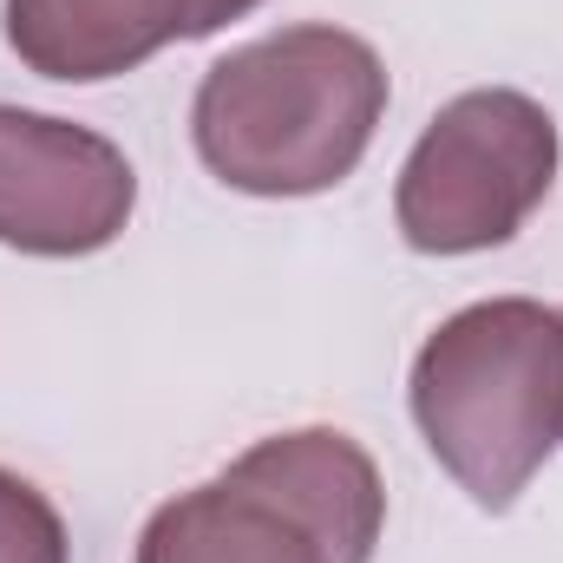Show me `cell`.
Returning a JSON list of instances; mask_svg holds the SVG:
<instances>
[{
  "mask_svg": "<svg viewBox=\"0 0 563 563\" xmlns=\"http://www.w3.org/2000/svg\"><path fill=\"white\" fill-rule=\"evenodd\" d=\"M387 112V66L361 33L282 26L236 46L197 86V157L250 197L334 190L374 144Z\"/></svg>",
  "mask_w": 563,
  "mask_h": 563,
  "instance_id": "cell-1",
  "label": "cell"
},
{
  "mask_svg": "<svg viewBox=\"0 0 563 563\" xmlns=\"http://www.w3.org/2000/svg\"><path fill=\"white\" fill-rule=\"evenodd\" d=\"M413 420L472 505L511 511L563 439V314L505 295L439 321L413 361Z\"/></svg>",
  "mask_w": 563,
  "mask_h": 563,
  "instance_id": "cell-2",
  "label": "cell"
},
{
  "mask_svg": "<svg viewBox=\"0 0 563 563\" xmlns=\"http://www.w3.org/2000/svg\"><path fill=\"white\" fill-rule=\"evenodd\" d=\"M380 525L387 492L374 459L334 426H301L157 505L139 563H374Z\"/></svg>",
  "mask_w": 563,
  "mask_h": 563,
  "instance_id": "cell-3",
  "label": "cell"
},
{
  "mask_svg": "<svg viewBox=\"0 0 563 563\" xmlns=\"http://www.w3.org/2000/svg\"><path fill=\"white\" fill-rule=\"evenodd\" d=\"M558 177V125L511 86L459 92L400 170V236L420 256H472L511 243Z\"/></svg>",
  "mask_w": 563,
  "mask_h": 563,
  "instance_id": "cell-4",
  "label": "cell"
},
{
  "mask_svg": "<svg viewBox=\"0 0 563 563\" xmlns=\"http://www.w3.org/2000/svg\"><path fill=\"white\" fill-rule=\"evenodd\" d=\"M139 177L86 125L0 106V243L20 256H92L132 223Z\"/></svg>",
  "mask_w": 563,
  "mask_h": 563,
  "instance_id": "cell-5",
  "label": "cell"
},
{
  "mask_svg": "<svg viewBox=\"0 0 563 563\" xmlns=\"http://www.w3.org/2000/svg\"><path fill=\"white\" fill-rule=\"evenodd\" d=\"M7 46L40 79H119L164 46L157 0H7Z\"/></svg>",
  "mask_w": 563,
  "mask_h": 563,
  "instance_id": "cell-6",
  "label": "cell"
},
{
  "mask_svg": "<svg viewBox=\"0 0 563 563\" xmlns=\"http://www.w3.org/2000/svg\"><path fill=\"white\" fill-rule=\"evenodd\" d=\"M0 563H66V525L40 485L0 472Z\"/></svg>",
  "mask_w": 563,
  "mask_h": 563,
  "instance_id": "cell-7",
  "label": "cell"
},
{
  "mask_svg": "<svg viewBox=\"0 0 563 563\" xmlns=\"http://www.w3.org/2000/svg\"><path fill=\"white\" fill-rule=\"evenodd\" d=\"M250 7H263V0H157V26H164V46L170 40H203L217 26L243 20Z\"/></svg>",
  "mask_w": 563,
  "mask_h": 563,
  "instance_id": "cell-8",
  "label": "cell"
}]
</instances>
